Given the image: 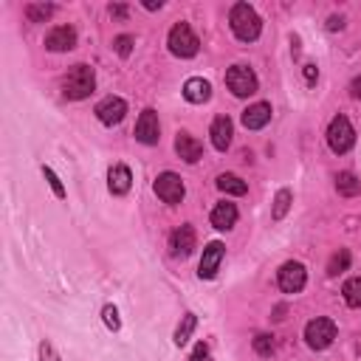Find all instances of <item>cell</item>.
<instances>
[{"mask_svg":"<svg viewBox=\"0 0 361 361\" xmlns=\"http://www.w3.org/2000/svg\"><path fill=\"white\" fill-rule=\"evenodd\" d=\"M195 246H198V237H195V229H192L190 223L178 226V229L169 235V251H172V257L187 260L195 251Z\"/></svg>","mask_w":361,"mask_h":361,"instance_id":"obj_10","label":"cell"},{"mask_svg":"<svg viewBox=\"0 0 361 361\" xmlns=\"http://www.w3.org/2000/svg\"><path fill=\"white\" fill-rule=\"evenodd\" d=\"M347 265H350V251H347V249H339V251L330 257V262H328V274H330V277H339L342 271H347Z\"/></svg>","mask_w":361,"mask_h":361,"instance_id":"obj_25","label":"cell"},{"mask_svg":"<svg viewBox=\"0 0 361 361\" xmlns=\"http://www.w3.org/2000/svg\"><path fill=\"white\" fill-rule=\"evenodd\" d=\"M229 26H232V31H235V37L240 42H254L260 37V31H262V20L254 12V6H249V3H235L232 6Z\"/></svg>","mask_w":361,"mask_h":361,"instance_id":"obj_2","label":"cell"},{"mask_svg":"<svg viewBox=\"0 0 361 361\" xmlns=\"http://www.w3.org/2000/svg\"><path fill=\"white\" fill-rule=\"evenodd\" d=\"M353 144H355V130H353L350 119L342 116V113L333 116L330 124H328V147H330L336 156H344V153L353 150Z\"/></svg>","mask_w":361,"mask_h":361,"instance_id":"obj_4","label":"cell"},{"mask_svg":"<svg viewBox=\"0 0 361 361\" xmlns=\"http://www.w3.org/2000/svg\"><path fill=\"white\" fill-rule=\"evenodd\" d=\"M209 135H212L215 150L226 153V150L232 147V135H235V124H232V119H229V116H217V119L212 121V127H209Z\"/></svg>","mask_w":361,"mask_h":361,"instance_id":"obj_15","label":"cell"},{"mask_svg":"<svg viewBox=\"0 0 361 361\" xmlns=\"http://www.w3.org/2000/svg\"><path fill=\"white\" fill-rule=\"evenodd\" d=\"M94 87H96V74H94V68L85 65V62H79V65H74V68L65 74V79H62V96L79 102V99H87L90 94H94Z\"/></svg>","mask_w":361,"mask_h":361,"instance_id":"obj_1","label":"cell"},{"mask_svg":"<svg viewBox=\"0 0 361 361\" xmlns=\"http://www.w3.org/2000/svg\"><path fill=\"white\" fill-rule=\"evenodd\" d=\"M51 15H54V6H51V3H28V6H26L28 23H45Z\"/></svg>","mask_w":361,"mask_h":361,"instance_id":"obj_23","label":"cell"},{"mask_svg":"<svg viewBox=\"0 0 361 361\" xmlns=\"http://www.w3.org/2000/svg\"><path fill=\"white\" fill-rule=\"evenodd\" d=\"M257 74L249 65H232L226 71V87L232 90L235 96H251L257 94Z\"/></svg>","mask_w":361,"mask_h":361,"instance_id":"obj_6","label":"cell"},{"mask_svg":"<svg viewBox=\"0 0 361 361\" xmlns=\"http://www.w3.org/2000/svg\"><path fill=\"white\" fill-rule=\"evenodd\" d=\"M130 187H133V175H130V169H127L124 164H113L110 172H108V190H110L113 195H127Z\"/></svg>","mask_w":361,"mask_h":361,"instance_id":"obj_17","label":"cell"},{"mask_svg":"<svg viewBox=\"0 0 361 361\" xmlns=\"http://www.w3.org/2000/svg\"><path fill=\"white\" fill-rule=\"evenodd\" d=\"M40 358H42V361H60V355H57V350L51 347V342H42V344H40Z\"/></svg>","mask_w":361,"mask_h":361,"instance_id":"obj_31","label":"cell"},{"mask_svg":"<svg viewBox=\"0 0 361 361\" xmlns=\"http://www.w3.org/2000/svg\"><path fill=\"white\" fill-rule=\"evenodd\" d=\"M153 187H156V195H158L164 203H169V206L180 203V201H184V195H187L184 180H180V175H175V172H161V175L156 178Z\"/></svg>","mask_w":361,"mask_h":361,"instance_id":"obj_7","label":"cell"},{"mask_svg":"<svg viewBox=\"0 0 361 361\" xmlns=\"http://www.w3.org/2000/svg\"><path fill=\"white\" fill-rule=\"evenodd\" d=\"M164 3H161V0H158V3H156V0H147V3H144V9H150V12H156V9H161Z\"/></svg>","mask_w":361,"mask_h":361,"instance_id":"obj_38","label":"cell"},{"mask_svg":"<svg viewBox=\"0 0 361 361\" xmlns=\"http://www.w3.org/2000/svg\"><path fill=\"white\" fill-rule=\"evenodd\" d=\"M285 319V305H280L277 310H274V322H283Z\"/></svg>","mask_w":361,"mask_h":361,"instance_id":"obj_37","label":"cell"},{"mask_svg":"<svg viewBox=\"0 0 361 361\" xmlns=\"http://www.w3.org/2000/svg\"><path fill=\"white\" fill-rule=\"evenodd\" d=\"M336 190H339V195L353 198V195L361 192V180H358L353 172H339V175H336Z\"/></svg>","mask_w":361,"mask_h":361,"instance_id":"obj_22","label":"cell"},{"mask_svg":"<svg viewBox=\"0 0 361 361\" xmlns=\"http://www.w3.org/2000/svg\"><path fill=\"white\" fill-rule=\"evenodd\" d=\"M206 355H209V347L203 342H198L195 350H192V355H190V361H206Z\"/></svg>","mask_w":361,"mask_h":361,"instance_id":"obj_32","label":"cell"},{"mask_svg":"<svg viewBox=\"0 0 361 361\" xmlns=\"http://www.w3.org/2000/svg\"><path fill=\"white\" fill-rule=\"evenodd\" d=\"M291 201H294V195H291V190H280L277 192V198H274V220H283L285 215H288V209H291Z\"/></svg>","mask_w":361,"mask_h":361,"instance_id":"obj_26","label":"cell"},{"mask_svg":"<svg viewBox=\"0 0 361 361\" xmlns=\"http://www.w3.org/2000/svg\"><path fill=\"white\" fill-rule=\"evenodd\" d=\"M110 17L124 20V17H127V6H110Z\"/></svg>","mask_w":361,"mask_h":361,"instance_id":"obj_36","label":"cell"},{"mask_svg":"<svg viewBox=\"0 0 361 361\" xmlns=\"http://www.w3.org/2000/svg\"><path fill=\"white\" fill-rule=\"evenodd\" d=\"M268 121H271V105L268 102H257V105L243 110V127L246 130H262Z\"/></svg>","mask_w":361,"mask_h":361,"instance_id":"obj_18","label":"cell"},{"mask_svg":"<svg viewBox=\"0 0 361 361\" xmlns=\"http://www.w3.org/2000/svg\"><path fill=\"white\" fill-rule=\"evenodd\" d=\"M209 96H212V85H209L203 76H192V79H187V85H184V99H187V102H192V105H203Z\"/></svg>","mask_w":361,"mask_h":361,"instance_id":"obj_19","label":"cell"},{"mask_svg":"<svg viewBox=\"0 0 361 361\" xmlns=\"http://www.w3.org/2000/svg\"><path fill=\"white\" fill-rule=\"evenodd\" d=\"M102 319H105V325H108V330H119L121 328V319H119V310L113 308V305H105L102 308Z\"/></svg>","mask_w":361,"mask_h":361,"instance_id":"obj_29","label":"cell"},{"mask_svg":"<svg viewBox=\"0 0 361 361\" xmlns=\"http://www.w3.org/2000/svg\"><path fill=\"white\" fill-rule=\"evenodd\" d=\"M217 190H220V192H226V195H246V192H249L246 180H243V178H237V175H232V172H223V175H217Z\"/></svg>","mask_w":361,"mask_h":361,"instance_id":"obj_20","label":"cell"},{"mask_svg":"<svg viewBox=\"0 0 361 361\" xmlns=\"http://www.w3.org/2000/svg\"><path fill=\"white\" fill-rule=\"evenodd\" d=\"M195 325H198V316H195V313H184V316H180V325L175 328V339H172V342H175L178 347H184V344L190 342Z\"/></svg>","mask_w":361,"mask_h":361,"instance_id":"obj_21","label":"cell"},{"mask_svg":"<svg viewBox=\"0 0 361 361\" xmlns=\"http://www.w3.org/2000/svg\"><path fill=\"white\" fill-rule=\"evenodd\" d=\"M133 45H135V40H133L130 34H119V37L113 40V49H116V54H119L121 60H127V57L133 54Z\"/></svg>","mask_w":361,"mask_h":361,"instance_id":"obj_28","label":"cell"},{"mask_svg":"<svg viewBox=\"0 0 361 361\" xmlns=\"http://www.w3.org/2000/svg\"><path fill=\"white\" fill-rule=\"evenodd\" d=\"M336 339V325L333 319H325V316H316L305 325V342L310 350H328Z\"/></svg>","mask_w":361,"mask_h":361,"instance_id":"obj_5","label":"cell"},{"mask_svg":"<svg viewBox=\"0 0 361 361\" xmlns=\"http://www.w3.org/2000/svg\"><path fill=\"white\" fill-rule=\"evenodd\" d=\"M237 206L235 203H229V201H223V203H217L215 209H212V226L217 232H229V229H235V223H237Z\"/></svg>","mask_w":361,"mask_h":361,"instance_id":"obj_16","label":"cell"},{"mask_svg":"<svg viewBox=\"0 0 361 361\" xmlns=\"http://www.w3.org/2000/svg\"><path fill=\"white\" fill-rule=\"evenodd\" d=\"M175 153H178V158H184L187 164H195V161H201L203 147H201V142L195 139L192 133L178 130V135H175Z\"/></svg>","mask_w":361,"mask_h":361,"instance_id":"obj_14","label":"cell"},{"mask_svg":"<svg viewBox=\"0 0 361 361\" xmlns=\"http://www.w3.org/2000/svg\"><path fill=\"white\" fill-rule=\"evenodd\" d=\"M342 294H344V302H347L350 308H361V277L347 280L344 288H342Z\"/></svg>","mask_w":361,"mask_h":361,"instance_id":"obj_24","label":"cell"},{"mask_svg":"<svg viewBox=\"0 0 361 361\" xmlns=\"http://www.w3.org/2000/svg\"><path fill=\"white\" fill-rule=\"evenodd\" d=\"M328 28H330V31H339V28H344V17H336V15H333V17L328 20Z\"/></svg>","mask_w":361,"mask_h":361,"instance_id":"obj_35","label":"cell"},{"mask_svg":"<svg viewBox=\"0 0 361 361\" xmlns=\"http://www.w3.org/2000/svg\"><path fill=\"white\" fill-rule=\"evenodd\" d=\"M350 96L361 102V74H358V76H353V82H350Z\"/></svg>","mask_w":361,"mask_h":361,"instance_id":"obj_34","label":"cell"},{"mask_svg":"<svg viewBox=\"0 0 361 361\" xmlns=\"http://www.w3.org/2000/svg\"><path fill=\"white\" fill-rule=\"evenodd\" d=\"M124 113H127V102H124L121 96H105V99L96 105V116H99V121L108 124V127L119 124V121L124 119Z\"/></svg>","mask_w":361,"mask_h":361,"instance_id":"obj_12","label":"cell"},{"mask_svg":"<svg viewBox=\"0 0 361 361\" xmlns=\"http://www.w3.org/2000/svg\"><path fill=\"white\" fill-rule=\"evenodd\" d=\"M42 175H45V180H49V184H51L54 195H57V198H65V187H62V180L57 178V172H54L51 167H42Z\"/></svg>","mask_w":361,"mask_h":361,"instance_id":"obj_30","label":"cell"},{"mask_svg":"<svg viewBox=\"0 0 361 361\" xmlns=\"http://www.w3.org/2000/svg\"><path fill=\"white\" fill-rule=\"evenodd\" d=\"M167 45H169V51H172L175 57H180V60H190V57H195V54H198V49H201V40L195 37V31H192V26H190V23H175V26L169 28Z\"/></svg>","mask_w":361,"mask_h":361,"instance_id":"obj_3","label":"cell"},{"mask_svg":"<svg viewBox=\"0 0 361 361\" xmlns=\"http://www.w3.org/2000/svg\"><path fill=\"white\" fill-rule=\"evenodd\" d=\"M302 74H305V82H308V85H316V79H319V71H316L313 62H308V65L302 68Z\"/></svg>","mask_w":361,"mask_h":361,"instance_id":"obj_33","label":"cell"},{"mask_svg":"<svg viewBox=\"0 0 361 361\" xmlns=\"http://www.w3.org/2000/svg\"><path fill=\"white\" fill-rule=\"evenodd\" d=\"M74 45H76V31H74V26H57V28H51L49 34H45V49L54 51V54L71 51Z\"/></svg>","mask_w":361,"mask_h":361,"instance_id":"obj_13","label":"cell"},{"mask_svg":"<svg viewBox=\"0 0 361 361\" xmlns=\"http://www.w3.org/2000/svg\"><path fill=\"white\" fill-rule=\"evenodd\" d=\"M277 283H280V288H283L285 294H299V291L305 288V283H308V271H305L302 262L291 260V262H285V265L280 268Z\"/></svg>","mask_w":361,"mask_h":361,"instance_id":"obj_9","label":"cell"},{"mask_svg":"<svg viewBox=\"0 0 361 361\" xmlns=\"http://www.w3.org/2000/svg\"><path fill=\"white\" fill-rule=\"evenodd\" d=\"M133 135H135V142H142V144H147V147L158 144V139H161V121H158V113L147 108V110L139 116V121H135Z\"/></svg>","mask_w":361,"mask_h":361,"instance_id":"obj_8","label":"cell"},{"mask_svg":"<svg viewBox=\"0 0 361 361\" xmlns=\"http://www.w3.org/2000/svg\"><path fill=\"white\" fill-rule=\"evenodd\" d=\"M223 257H226V246L217 243V240L209 243V246L203 249V257H201V265H198V277H201V280H212L217 271H220Z\"/></svg>","mask_w":361,"mask_h":361,"instance_id":"obj_11","label":"cell"},{"mask_svg":"<svg viewBox=\"0 0 361 361\" xmlns=\"http://www.w3.org/2000/svg\"><path fill=\"white\" fill-rule=\"evenodd\" d=\"M251 344H254V353L262 355V358L274 353V336H268V333H257Z\"/></svg>","mask_w":361,"mask_h":361,"instance_id":"obj_27","label":"cell"}]
</instances>
